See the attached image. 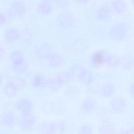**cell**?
I'll list each match as a JSON object with an SVG mask.
<instances>
[{"mask_svg":"<svg viewBox=\"0 0 134 134\" xmlns=\"http://www.w3.org/2000/svg\"><path fill=\"white\" fill-rule=\"evenodd\" d=\"M6 52L4 47L0 43V62L4 59L6 55Z\"/></svg>","mask_w":134,"mask_h":134,"instance_id":"cell-24","label":"cell"},{"mask_svg":"<svg viewBox=\"0 0 134 134\" xmlns=\"http://www.w3.org/2000/svg\"><path fill=\"white\" fill-rule=\"evenodd\" d=\"M3 36L4 40L7 42L12 43L17 41L20 39L21 34L17 28L10 27L5 30Z\"/></svg>","mask_w":134,"mask_h":134,"instance_id":"cell-10","label":"cell"},{"mask_svg":"<svg viewBox=\"0 0 134 134\" xmlns=\"http://www.w3.org/2000/svg\"><path fill=\"white\" fill-rule=\"evenodd\" d=\"M47 86L52 91H59L62 86L59 82L56 77H51L47 78Z\"/></svg>","mask_w":134,"mask_h":134,"instance_id":"cell-18","label":"cell"},{"mask_svg":"<svg viewBox=\"0 0 134 134\" xmlns=\"http://www.w3.org/2000/svg\"><path fill=\"white\" fill-rule=\"evenodd\" d=\"M15 107L21 115L32 113L33 105L27 98L21 97L18 99L15 102Z\"/></svg>","mask_w":134,"mask_h":134,"instance_id":"cell-5","label":"cell"},{"mask_svg":"<svg viewBox=\"0 0 134 134\" xmlns=\"http://www.w3.org/2000/svg\"><path fill=\"white\" fill-rule=\"evenodd\" d=\"M111 101L110 105V109L112 112L116 114L123 113L125 110L126 106L125 100L122 99H116Z\"/></svg>","mask_w":134,"mask_h":134,"instance_id":"cell-15","label":"cell"},{"mask_svg":"<svg viewBox=\"0 0 134 134\" xmlns=\"http://www.w3.org/2000/svg\"><path fill=\"white\" fill-rule=\"evenodd\" d=\"M114 134H129L128 129H122L115 131Z\"/></svg>","mask_w":134,"mask_h":134,"instance_id":"cell-25","label":"cell"},{"mask_svg":"<svg viewBox=\"0 0 134 134\" xmlns=\"http://www.w3.org/2000/svg\"><path fill=\"white\" fill-rule=\"evenodd\" d=\"M53 6L51 2L48 1H41L37 7L38 13L42 15H48L51 13L53 10Z\"/></svg>","mask_w":134,"mask_h":134,"instance_id":"cell-16","label":"cell"},{"mask_svg":"<svg viewBox=\"0 0 134 134\" xmlns=\"http://www.w3.org/2000/svg\"><path fill=\"white\" fill-rule=\"evenodd\" d=\"M129 134H134V129L132 127L128 129Z\"/></svg>","mask_w":134,"mask_h":134,"instance_id":"cell-26","label":"cell"},{"mask_svg":"<svg viewBox=\"0 0 134 134\" xmlns=\"http://www.w3.org/2000/svg\"><path fill=\"white\" fill-rule=\"evenodd\" d=\"M8 10L12 19H19L22 18L25 15L26 7L23 1L16 0L10 4Z\"/></svg>","mask_w":134,"mask_h":134,"instance_id":"cell-3","label":"cell"},{"mask_svg":"<svg viewBox=\"0 0 134 134\" xmlns=\"http://www.w3.org/2000/svg\"><path fill=\"white\" fill-rule=\"evenodd\" d=\"M3 91L5 95L10 98L16 97L19 91L13 83L7 81L3 88Z\"/></svg>","mask_w":134,"mask_h":134,"instance_id":"cell-17","label":"cell"},{"mask_svg":"<svg viewBox=\"0 0 134 134\" xmlns=\"http://www.w3.org/2000/svg\"><path fill=\"white\" fill-rule=\"evenodd\" d=\"M31 84L32 86L35 88H43L47 86V78L41 74H35L32 77Z\"/></svg>","mask_w":134,"mask_h":134,"instance_id":"cell-14","label":"cell"},{"mask_svg":"<svg viewBox=\"0 0 134 134\" xmlns=\"http://www.w3.org/2000/svg\"><path fill=\"white\" fill-rule=\"evenodd\" d=\"M115 91V87L113 85L107 83L104 86L102 92L104 96L109 97L112 96Z\"/></svg>","mask_w":134,"mask_h":134,"instance_id":"cell-22","label":"cell"},{"mask_svg":"<svg viewBox=\"0 0 134 134\" xmlns=\"http://www.w3.org/2000/svg\"><path fill=\"white\" fill-rule=\"evenodd\" d=\"M18 118L14 112L11 110L5 111L0 116V123L7 128L14 127L17 123Z\"/></svg>","mask_w":134,"mask_h":134,"instance_id":"cell-6","label":"cell"},{"mask_svg":"<svg viewBox=\"0 0 134 134\" xmlns=\"http://www.w3.org/2000/svg\"><path fill=\"white\" fill-rule=\"evenodd\" d=\"M99 134H114L115 132V125L109 119L102 120L97 128Z\"/></svg>","mask_w":134,"mask_h":134,"instance_id":"cell-11","label":"cell"},{"mask_svg":"<svg viewBox=\"0 0 134 134\" xmlns=\"http://www.w3.org/2000/svg\"><path fill=\"white\" fill-rule=\"evenodd\" d=\"M108 57L104 51L99 50L95 52L91 56L90 60V65L92 67L98 68L106 62Z\"/></svg>","mask_w":134,"mask_h":134,"instance_id":"cell-7","label":"cell"},{"mask_svg":"<svg viewBox=\"0 0 134 134\" xmlns=\"http://www.w3.org/2000/svg\"><path fill=\"white\" fill-rule=\"evenodd\" d=\"M56 77L62 86L68 83L72 79L70 72L66 71L59 72Z\"/></svg>","mask_w":134,"mask_h":134,"instance_id":"cell-19","label":"cell"},{"mask_svg":"<svg viewBox=\"0 0 134 134\" xmlns=\"http://www.w3.org/2000/svg\"><path fill=\"white\" fill-rule=\"evenodd\" d=\"M48 65L53 68H57L63 64L64 60L62 55L55 52H49L45 56Z\"/></svg>","mask_w":134,"mask_h":134,"instance_id":"cell-9","label":"cell"},{"mask_svg":"<svg viewBox=\"0 0 134 134\" xmlns=\"http://www.w3.org/2000/svg\"><path fill=\"white\" fill-rule=\"evenodd\" d=\"M93 128L92 125L89 124H84L79 128L78 134H93Z\"/></svg>","mask_w":134,"mask_h":134,"instance_id":"cell-21","label":"cell"},{"mask_svg":"<svg viewBox=\"0 0 134 134\" xmlns=\"http://www.w3.org/2000/svg\"><path fill=\"white\" fill-rule=\"evenodd\" d=\"M12 19L8 10L3 12H0V27H3L9 23Z\"/></svg>","mask_w":134,"mask_h":134,"instance_id":"cell-20","label":"cell"},{"mask_svg":"<svg viewBox=\"0 0 134 134\" xmlns=\"http://www.w3.org/2000/svg\"><path fill=\"white\" fill-rule=\"evenodd\" d=\"M9 58L10 68L15 75H20L25 73L28 69L29 65L23 52L19 49H15L10 53Z\"/></svg>","mask_w":134,"mask_h":134,"instance_id":"cell-1","label":"cell"},{"mask_svg":"<svg viewBox=\"0 0 134 134\" xmlns=\"http://www.w3.org/2000/svg\"><path fill=\"white\" fill-rule=\"evenodd\" d=\"M5 78L7 81L13 83L19 91L24 90L26 87L27 83L25 80L20 75H7L6 76Z\"/></svg>","mask_w":134,"mask_h":134,"instance_id":"cell-13","label":"cell"},{"mask_svg":"<svg viewBox=\"0 0 134 134\" xmlns=\"http://www.w3.org/2000/svg\"><path fill=\"white\" fill-rule=\"evenodd\" d=\"M106 62H108V63L110 66L114 67L118 65L119 62L117 59L113 57H109L108 56Z\"/></svg>","mask_w":134,"mask_h":134,"instance_id":"cell-23","label":"cell"},{"mask_svg":"<svg viewBox=\"0 0 134 134\" xmlns=\"http://www.w3.org/2000/svg\"><path fill=\"white\" fill-rule=\"evenodd\" d=\"M97 104L94 100L92 99H87L83 100L80 105V109L82 113L85 115H90L96 110Z\"/></svg>","mask_w":134,"mask_h":134,"instance_id":"cell-12","label":"cell"},{"mask_svg":"<svg viewBox=\"0 0 134 134\" xmlns=\"http://www.w3.org/2000/svg\"><path fill=\"white\" fill-rule=\"evenodd\" d=\"M65 123L62 121L44 122L39 127L41 134H63L66 131Z\"/></svg>","mask_w":134,"mask_h":134,"instance_id":"cell-2","label":"cell"},{"mask_svg":"<svg viewBox=\"0 0 134 134\" xmlns=\"http://www.w3.org/2000/svg\"><path fill=\"white\" fill-rule=\"evenodd\" d=\"M73 20L72 13L68 11H65L62 12L57 16V23L62 28H68L72 25Z\"/></svg>","mask_w":134,"mask_h":134,"instance_id":"cell-8","label":"cell"},{"mask_svg":"<svg viewBox=\"0 0 134 134\" xmlns=\"http://www.w3.org/2000/svg\"><path fill=\"white\" fill-rule=\"evenodd\" d=\"M36 121V118L32 113L21 115L18 118L17 124L21 130L28 132L32 129Z\"/></svg>","mask_w":134,"mask_h":134,"instance_id":"cell-4","label":"cell"},{"mask_svg":"<svg viewBox=\"0 0 134 134\" xmlns=\"http://www.w3.org/2000/svg\"><path fill=\"white\" fill-rule=\"evenodd\" d=\"M3 79V76L1 73H0V87L1 85Z\"/></svg>","mask_w":134,"mask_h":134,"instance_id":"cell-27","label":"cell"}]
</instances>
